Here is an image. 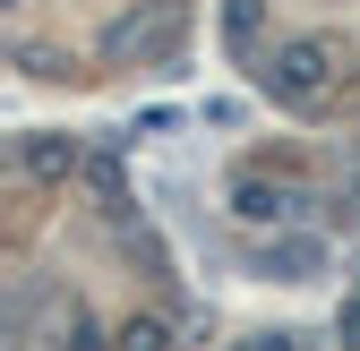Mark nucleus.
<instances>
[{"mask_svg":"<svg viewBox=\"0 0 360 351\" xmlns=\"http://www.w3.org/2000/svg\"><path fill=\"white\" fill-rule=\"evenodd\" d=\"M120 351H163V326H155V317H138V326L120 334Z\"/></svg>","mask_w":360,"mask_h":351,"instance_id":"39448f33","label":"nucleus"},{"mask_svg":"<svg viewBox=\"0 0 360 351\" xmlns=\"http://www.w3.org/2000/svg\"><path fill=\"white\" fill-rule=\"evenodd\" d=\"M266 77H275V95H283V103H309V95L326 86V43H283Z\"/></svg>","mask_w":360,"mask_h":351,"instance_id":"f257e3e1","label":"nucleus"},{"mask_svg":"<svg viewBox=\"0 0 360 351\" xmlns=\"http://www.w3.org/2000/svg\"><path fill=\"white\" fill-rule=\"evenodd\" d=\"M240 214H249V223H292L300 197L292 189H266V180H240Z\"/></svg>","mask_w":360,"mask_h":351,"instance_id":"f03ea898","label":"nucleus"},{"mask_svg":"<svg viewBox=\"0 0 360 351\" xmlns=\"http://www.w3.org/2000/svg\"><path fill=\"white\" fill-rule=\"evenodd\" d=\"M257 34V0H232V43H249Z\"/></svg>","mask_w":360,"mask_h":351,"instance_id":"423d86ee","label":"nucleus"},{"mask_svg":"<svg viewBox=\"0 0 360 351\" xmlns=\"http://www.w3.org/2000/svg\"><path fill=\"white\" fill-rule=\"evenodd\" d=\"M249 351H292V334H266V343H249Z\"/></svg>","mask_w":360,"mask_h":351,"instance_id":"6e6552de","label":"nucleus"},{"mask_svg":"<svg viewBox=\"0 0 360 351\" xmlns=\"http://www.w3.org/2000/svg\"><path fill=\"white\" fill-rule=\"evenodd\" d=\"M275 266H283V274H292V283H300V274H309V266H318V240H283V249H275Z\"/></svg>","mask_w":360,"mask_h":351,"instance_id":"7ed1b4c3","label":"nucleus"},{"mask_svg":"<svg viewBox=\"0 0 360 351\" xmlns=\"http://www.w3.org/2000/svg\"><path fill=\"white\" fill-rule=\"evenodd\" d=\"M343 334H352V351H360V300H352V309H343Z\"/></svg>","mask_w":360,"mask_h":351,"instance_id":"0eeeda50","label":"nucleus"},{"mask_svg":"<svg viewBox=\"0 0 360 351\" xmlns=\"http://www.w3.org/2000/svg\"><path fill=\"white\" fill-rule=\"evenodd\" d=\"M352 206H360V180H352Z\"/></svg>","mask_w":360,"mask_h":351,"instance_id":"1a4fd4ad","label":"nucleus"},{"mask_svg":"<svg viewBox=\"0 0 360 351\" xmlns=\"http://www.w3.org/2000/svg\"><path fill=\"white\" fill-rule=\"evenodd\" d=\"M69 154H77V146H52V138H43V146H26V171H43V180H52Z\"/></svg>","mask_w":360,"mask_h":351,"instance_id":"20e7f679","label":"nucleus"}]
</instances>
